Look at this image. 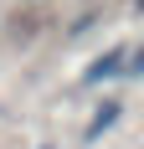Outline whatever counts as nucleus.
Masks as SVG:
<instances>
[{
	"label": "nucleus",
	"mask_w": 144,
	"mask_h": 149,
	"mask_svg": "<svg viewBox=\"0 0 144 149\" xmlns=\"http://www.w3.org/2000/svg\"><path fill=\"white\" fill-rule=\"evenodd\" d=\"M124 62H129V52H124V46H113L108 57H98V62L82 72V82H108V77H118V72H124Z\"/></svg>",
	"instance_id": "obj_1"
},
{
	"label": "nucleus",
	"mask_w": 144,
	"mask_h": 149,
	"mask_svg": "<svg viewBox=\"0 0 144 149\" xmlns=\"http://www.w3.org/2000/svg\"><path fill=\"white\" fill-rule=\"evenodd\" d=\"M113 123H118V98H103V108H98V113H93V123H87V144H93V139H98L103 134V129H113Z\"/></svg>",
	"instance_id": "obj_2"
}]
</instances>
